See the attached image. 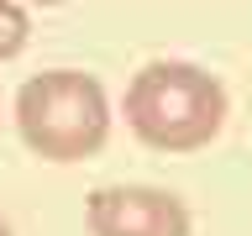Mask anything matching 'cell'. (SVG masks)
I'll use <instances>...</instances> for the list:
<instances>
[{
    "label": "cell",
    "mask_w": 252,
    "mask_h": 236,
    "mask_svg": "<svg viewBox=\"0 0 252 236\" xmlns=\"http://www.w3.org/2000/svg\"><path fill=\"white\" fill-rule=\"evenodd\" d=\"M226 84L189 58H153L126 84V126L147 152L189 157L226 126Z\"/></svg>",
    "instance_id": "cell-1"
},
{
    "label": "cell",
    "mask_w": 252,
    "mask_h": 236,
    "mask_svg": "<svg viewBox=\"0 0 252 236\" xmlns=\"http://www.w3.org/2000/svg\"><path fill=\"white\" fill-rule=\"evenodd\" d=\"M16 137L42 163H84L110 142L105 84L84 68H42L16 89Z\"/></svg>",
    "instance_id": "cell-2"
},
{
    "label": "cell",
    "mask_w": 252,
    "mask_h": 236,
    "mask_svg": "<svg viewBox=\"0 0 252 236\" xmlns=\"http://www.w3.org/2000/svg\"><path fill=\"white\" fill-rule=\"evenodd\" d=\"M90 236H189V205L158 184H100L84 200Z\"/></svg>",
    "instance_id": "cell-3"
},
{
    "label": "cell",
    "mask_w": 252,
    "mask_h": 236,
    "mask_svg": "<svg viewBox=\"0 0 252 236\" xmlns=\"http://www.w3.org/2000/svg\"><path fill=\"white\" fill-rule=\"evenodd\" d=\"M32 42V16H27V0H0V63L21 58Z\"/></svg>",
    "instance_id": "cell-4"
},
{
    "label": "cell",
    "mask_w": 252,
    "mask_h": 236,
    "mask_svg": "<svg viewBox=\"0 0 252 236\" xmlns=\"http://www.w3.org/2000/svg\"><path fill=\"white\" fill-rule=\"evenodd\" d=\"M27 5H68V0H27Z\"/></svg>",
    "instance_id": "cell-5"
},
{
    "label": "cell",
    "mask_w": 252,
    "mask_h": 236,
    "mask_svg": "<svg viewBox=\"0 0 252 236\" xmlns=\"http://www.w3.org/2000/svg\"><path fill=\"white\" fill-rule=\"evenodd\" d=\"M0 236H11V226H5V215H0Z\"/></svg>",
    "instance_id": "cell-6"
}]
</instances>
